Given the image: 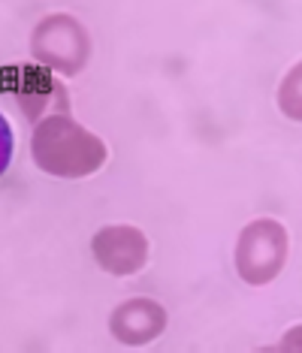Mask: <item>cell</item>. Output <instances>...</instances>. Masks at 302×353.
Segmentation results:
<instances>
[{"mask_svg": "<svg viewBox=\"0 0 302 353\" xmlns=\"http://www.w3.org/2000/svg\"><path fill=\"white\" fill-rule=\"evenodd\" d=\"M288 251L284 227L275 221H254L242 232L239 248H236V269L251 284H266L269 278L278 275Z\"/></svg>", "mask_w": 302, "mask_h": 353, "instance_id": "7a4b0ae2", "label": "cell"}, {"mask_svg": "<svg viewBox=\"0 0 302 353\" xmlns=\"http://www.w3.org/2000/svg\"><path fill=\"white\" fill-rule=\"evenodd\" d=\"M34 157L46 172L58 175H88L100 170L103 157V142L88 130H82L70 118H49L46 124L37 127L34 136Z\"/></svg>", "mask_w": 302, "mask_h": 353, "instance_id": "6da1fadb", "label": "cell"}, {"mask_svg": "<svg viewBox=\"0 0 302 353\" xmlns=\"http://www.w3.org/2000/svg\"><path fill=\"white\" fill-rule=\"evenodd\" d=\"M94 256L112 275H130L145 266L148 245L133 227H103L94 236Z\"/></svg>", "mask_w": 302, "mask_h": 353, "instance_id": "3957f363", "label": "cell"}, {"mask_svg": "<svg viewBox=\"0 0 302 353\" xmlns=\"http://www.w3.org/2000/svg\"><path fill=\"white\" fill-rule=\"evenodd\" d=\"M10 160H12V127L0 115V175L10 170Z\"/></svg>", "mask_w": 302, "mask_h": 353, "instance_id": "8992f818", "label": "cell"}, {"mask_svg": "<svg viewBox=\"0 0 302 353\" xmlns=\"http://www.w3.org/2000/svg\"><path fill=\"white\" fill-rule=\"evenodd\" d=\"M163 311L157 302L151 299H133L118 305V311L112 314V332L115 339H121L127 344H142L154 335H161L163 329Z\"/></svg>", "mask_w": 302, "mask_h": 353, "instance_id": "277c9868", "label": "cell"}, {"mask_svg": "<svg viewBox=\"0 0 302 353\" xmlns=\"http://www.w3.org/2000/svg\"><path fill=\"white\" fill-rule=\"evenodd\" d=\"M281 109H284V115L288 118H296V121H302V63L293 73L284 79V85H281Z\"/></svg>", "mask_w": 302, "mask_h": 353, "instance_id": "5b68a950", "label": "cell"}]
</instances>
